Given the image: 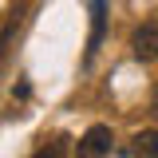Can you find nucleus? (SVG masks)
<instances>
[{
	"label": "nucleus",
	"instance_id": "nucleus-3",
	"mask_svg": "<svg viewBox=\"0 0 158 158\" xmlns=\"http://www.w3.org/2000/svg\"><path fill=\"white\" fill-rule=\"evenodd\" d=\"M131 154L135 158H158V131H138L131 138Z\"/></svg>",
	"mask_w": 158,
	"mask_h": 158
},
{
	"label": "nucleus",
	"instance_id": "nucleus-4",
	"mask_svg": "<svg viewBox=\"0 0 158 158\" xmlns=\"http://www.w3.org/2000/svg\"><path fill=\"white\" fill-rule=\"evenodd\" d=\"M91 16H95V24H91V48L87 52H95L99 40H103V24H107V4L103 0H91Z\"/></svg>",
	"mask_w": 158,
	"mask_h": 158
},
{
	"label": "nucleus",
	"instance_id": "nucleus-5",
	"mask_svg": "<svg viewBox=\"0 0 158 158\" xmlns=\"http://www.w3.org/2000/svg\"><path fill=\"white\" fill-rule=\"evenodd\" d=\"M67 154V138H52V142H44L32 158H63Z\"/></svg>",
	"mask_w": 158,
	"mask_h": 158
},
{
	"label": "nucleus",
	"instance_id": "nucleus-6",
	"mask_svg": "<svg viewBox=\"0 0 158 158\" xmlns=\"http://www.w3.org/2000/svg\"><path fill=\"white\" fill-rule=\"evenodd\" d=\"M154 111H158V103H154Z\"/></svg>",
	"mask_w": 158,
	"mask_h": 158
},
{
	"label": "nucleus",
	"instance_id": "nucleus-2",
	"mask_svg": "<svg viewBox=\"0 0 158 158\" xmlns=\"http://www.w3.org/2000/svg\"><path fill=\"white\" fill-rule=\"evenodd\" d=\"M131 52H135L138 63H154L158 59V20H146L138 24L135 36H131Z\"/></svg>",
	"mask_w": 158,
	"mask_h": 158
},
{
	"label": "nucleus",
	"instance_id": "nucleus-1",
	"mask_svg": "<svg viewBox=\"0 0 158 158\" xmlns=\"http://www.w3.org/2000/svg\"><path fill=\"white\" fill-rule=\"evenodd\" d=\"M111 146H115V135L107 123H95L87 127L75 142V158H111Z\"/></svg>",
	"mask_w": 158,
	"mask_h": 158
}]
</instances>
